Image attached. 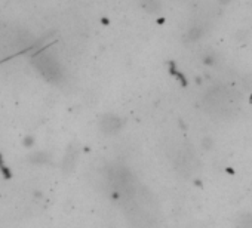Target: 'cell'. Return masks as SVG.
<instances>
[{"mask_svg": "<svg viewBox=\"0 0 252 228\" xmlns=\"http://www.w3.org/2000/svg\"><path fill=\"white\" fill-rule=\"evenodd\" d=\"M206 105L211 113L222 117H227L236 110V101L227 93L225 89H214L209 92L206 96Z\"/></svg>", "mask_w": 252, "mask_h": 228, "instance_id": "6da1fadb", "label": "cell"}, {"mask_svg": "<svg viewBox=\"0 0 252 228\" xmlns=\"http://www.w3.org/2000/svg\"><path fill=\"white\" fill-rule=\"evenodd\" d=\"M122 128V120L117 116H105L101 122V129L105 134H116Z\"/></svg>", "mask_w": 252, "mask_h": 228, "instance_id": "7a4b0ae2", "label": "cell"}]
</instances>
